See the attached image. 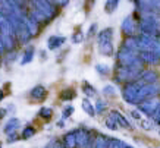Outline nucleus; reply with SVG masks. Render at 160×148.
Returning a JSON list of instances; mask_svg holds the SVG:
<instances>
[{
  "mask_svg": "<svg viewBox=\"0 0 160 148\" xmlns=\"http://www.w3.org/2000/svg\"><path fill=\"white\" fill-rule=\"evenodd\" d=\"M160 107V98L157 96L156 97H150V98H146V100H142L138 104V110L142 111V113H146L148 116H153L156 113V110Z\"/></svg>",
  "mask_w": 160,
  "mask_h": 148,
  "instance_id": "obj_1",
  "label": "nucleus"
},
{
  "mask_svg": "<svg viewBox=\"0 0 160 148\" xmlns=\"http://www.w3.org/2000/svg\"><path fill=\"white\" fill-rule=\"evenodd\" d=\"M75 135H77V147L78 148H91V144H92L91 135L88 134L85 129L77 131Z\"/></svg>",
  "mask_w": 160,
  "mask_h": 148,
  "instance_id": "obj_2",
  "label": "nucleus"
},
{
  "mask_svg": "<svg viewBox=\"0 0 160 148\" xmlns=\"http://www.w3.org/2000/svg\"><path fill=\"white\" fill-rule=\"evenodd\" d=\"M140 57L142 62L148 65H157L160 62V56L154 52H140Z\"/></svg>",
  "mask_w": 160,
  "mask_h": 148,
  "instance_id": "obj_3",
  "label": "nucleus"
},
{
  "mask_svg": "<svg viewBox=\"0 0 160 148\" xmlns=\"http://www.w3.org/2000/svg\"><path fill=\"white\" fill-rule=\"evenodd\" d=\"M110 116L113 117V119L116 120V123L121 126V128H125V129H131L132 126H131V123L126 120V117L123 115H121L119 111H116V110H112L110 111Z\"/></svg>",
  "mask_w": 160,
  "mask_h": 148,
  "instance_id": "obj_4",
  "label": "nucleus"
},
{
  "mask_svg": "<svg viewBox=\"0 0 160 148\" xmlns=\"http://www.w3.org/2000/svg\"><path fill=\"white\" fill-rule=\"evenodd\" d=\"M137 81L142 82V84H156V81H157V73L153 71H144Z\"/></svg>",
  "mask_w": 160,
  "mask_h": 148,
  "instance_id": "obj_5",
  "label": "nucleus"
},
{
  "mask_svg": "<svg viewBox=\"0 0 160 148\" xmlns=\"http://www.w3.org/2000/svg\"><path fill=\"white\" fill-rule=\"evenodd\" d=\"M31 97L34 98V100L37 101H43L44 98H46V96H47V91H46V88H44L43 85H37L34 86L32 90H31Z\"/></svg>",
  "mask_w": 160,
  "mask_h": 148,
  "instance_id": "obj_6",
  "label": "nucleus"
},
{
  "mask_svg": "<svg viewBox=\"0 0 160 148\" xmlns=\"http://www.w3.org/2000/svg\"><path fill=\"white\" fill-rule=\"evenodd\" d=\"M122 31L125 34H128V37H131L135 34V22L132 18H126L123 22H122Z\"/></svg>",
  "mask_w": 160,
  "mask_h": 148,
  "instance_id": "obj_7",
  "label": "nucleus"
},
{
  "mask_svg": "<svg viewBox=\"0 0 160 148\" xmlns=\"http://www.w3.org/2000/svg\"><path fill=\"white\" fill-rule=\"evenodd\" d=\"M21 126V122L18 119H10L8 123L5 125V128H3V132H5L6 135L9 134H13V132H16L18 131V128Z\"/></svg>",
  "mask_w": 160,
  "mask_h": 148,
  "instance_id": "obj_8",
  "label": "nucleus"
},
{
  "mask_svg": "<svg viewBox=\"0 0 160 148\" xmlns=\"http://www.w3.org/2000/svg\"><path fill=\"white\" fill-rule=\"evenodd\" d=\"M63 145L66 148H78L77 147V135L75 132H69L63 136Z\"/></svg>",
  "mask_w": 160,
  "mask_h": 148,
  "instance_id": "obj_9",
  "label": "nucleus"
},
{
  "mask_svg": "<svg viewBox=\"0 0 160 148\" xmlns=\"http://www.w3.org/2000/svg\"><path fill=\"white\" fill-rule=\"evenodd\" d=\"M113 40V29L106 28L98 34V43H110Z\"/></svg>",
  "mask_w": 160,
  "mask_h": 148,
  "instance_id": "obj_10",
  "label": "nucleus"
},
{
  "mask_svg": "<svg viewBox=\"0 0 160 148\" xmlns=\"http://www.w3.org/2000/svg\"><path fill=\"white\" fill-rule=\"evenodd\" d=\"M65 37H56V35H53V37H50L49 38V48L50 50H56V48H59L60 46H62L63 43H65Z\"/></svg>",
  "mask_w": 160,
  "mask_h": 148,
  "instance_id": "obj_11",
  "label": "nucleus"
},
{
  "mask_svg": "<svg viewBox=\"0 0 160 148\" xmlns=\"http://www.w3.org/2000/svg\"><path fill=\"white\" fill-rule=\"evenodd\" d=\"M35 3H40L37 5L38 9H41L43 13H49V15H53V7L49 5V2L47 0H35Z\"/></svg>",
  "mask_w": 160,
  "mask_h": 148,
  "instance_id": "obj_12",
  "label": "nucleus"
},
{
  "mask_svg": "<svg viewBox=\"0 0 160 148\" xmlns=\"http://www.w3.org/2000/svg\"><path fill=\"white\" fill-rule=\"evenodd\" d=\"M59 97H60V100H63V101L73 100V98L77 97V92H75V90H72V88H66V90H63L62 92L59 94Z\"/></svg>",
  "mask_w": 160,
  "mask_h": 148,
  "instance_id": "obj_13",
  "label": "nucleus"
},
{
  "mask_svg": "<svg viewBox=\"0 0 160 148\" xmlns=\"http://www.w3.org/2000/svg\"><path fill=\"white\" fill-rule=\"evenodd\" d=\"M82 109L85 110V113H87L88 116H96V111H97V110H96V107L92 106V103L88 100V98H84L82 100Z\"/></svg>",
  "mask_w": 160,
  "mask_h": 148,
  "instance_id": "obj_14",
  "label": "nucleus"
},
{
  "mask_svg": "<svg viewBox=\"0 0 160 148\" xmlns=\"http://www.w3.org/2000/svg\"><path fill=\"white\" fill-rule=\"evenodd\" d=\"M128 144H125L121 139L115 138H107V148H125Z\"/></svg>",
  "mask_w": 160,
  "mask_h": 148,
  "instance_id": "obj_15",
  "label": "nucleus"
},
{
  "mask_svg": "<svg viewBox=\"0 0 160 148\" xmlns=\"http://www.w3.org/2000/svg\"><path fill=\"white\" fill-rule=\"evenodd\" d=\"M118 5H119V0H107L106 5H104V12L106 13H113L118 9Z\"/></svg>",
  "mask_w": 160,
  "mask_h": 148,
  "instance_id": "obj_16",
  "label": "nucleus"
},
{
  "mask_svg": "<svg viewBox=\"0 0 160 148\" xmlns=\"http://www.w3.org/2000/svg\"><path fill=\"white\" fill-rule=\"evenodd\" d=\"M32 57H34V48L29 47L28 50L24 53V57H22V60H21V65H27V63H29L31 60H32Z\"/></svg>",
  "mask_w": 160,
  "mask_h": 148,
  "instance_id": "obj_17",
  "label": "nucleus"
},
{
  "mask_svg": "<svg viewBox=\"0 0 160 148\" xmlns=\"http://www.w3.org/2000/svg\"><path fill=\"white\" fill-rule=\"evenodd\" d=\"M94 148H107V138L103 135H97V138L94 139Z\"/></svg>",
  "mask_w": 160,
  "mask_h": 148,
  "instance_id": "obj_18",
  "label": "nucleus"
},
{
  "mask_svg": "<svg viewBox=\"0 0 160 148\" xmlns=\"http://www.w3.org/2000/svg\"><path fill=\"white\" fill-rule=\"evenodd\" d=\"M82 91L85 92V96L87 97H96V94H97V91L94 90L91 85H88L87 82L84 84V86H82Z\"/></svg>",
  "mask_w": 160,
  "mask_h": 148,
  "instance_id": "obj_19",
  "label": "nucleus"
},
{
  "mask_svg": "<svg viewBox=\"0 0 160 148\" xmlns=\"http://www.w3.org/2000/svg\"><path fill=\"white\" fill-rule=\"evenodd\" d=\"M104 123H106V126H107L109 129H110V131H116V129L119 128V125L116 123V120L113 119V117H112L110 115H109V117L106 119V122H104Z\"/></svg>",
  "mask_w": 160,
  "mask_h": 148,
  "instance_id": "obj_20",
  "label": "nucleus"
},
{
  "mask_svg": "<svg viewBox=\"0 0 160 148\" xmlns=\"http://www.w3.org/2000/svg\"><path fill=\"white\" fill-rule=\"evenodd\" d=\"M34 134H35V129L32 128V126H27V128L22 131V135H21V138H24V139L31 138V136H32Z\"/></svg>",
  "mask_w": 160,
  "mask_h": 148,
  "instance_id": "obj_21",
  "label": "nucleus"
},
{
  "mask_svg": "<svg viewBox=\"0 0 160 148\" xmlns=\"http://www.w3.org/2000/svg\"><path fill=\"white\" fill-rule=\"evenodd\" d=\"M40 116H41L43 119H50V117L53 116V111H52V109H47V107H43V109L40 110Z\"/></svg>",
  "mask_w": 160,
  "mask_h": 148,
  "instance_id": "obj_22",
  "label": "nucleus"
},
{
  "mask_svg": "<svg viewBox=\"0 0 160 148\" xmlns=\"http://www.w3.org/2000/svg\"><path fill=\"white\" fill-rule=\"evenodd\" d=\"M140 125H141V128L146 129V131H151V129H153V123H151L148 119H141Z\"/></svg>",
  "mask_w": 160,
  "mask_h": 148,
  "instance_id": "obj_23",
  "label": "nucleus"
},
{
  "mask_svg": "<svg viewBox=\"0 0 160 148\" xmlns=\"http://www.w3.org/2000/svg\"><path fill=\"white\" fill-rule=\"evenodd\" d=\"M106 107H107L106 101H103V100H100V98H98V100H97V104H96V110H97L98 113H103V111L106 110Z\"/></svg>",
  "mask_w": 160,
  "mask_h": 148,
  "instance_id": "obj_24",
  "label": "nucleus"
},
{
  "mask_svg": "<svg viewBox=\"0 0 160 148\" xmlns=\"http://www.w3.org/2000/svg\"><path fill=\"white\" fill-rule=\"evenodd\" d=\"M82 40H84V35H82V32H81V31H77V32H75V34L72 35V41H73L75 44L81 43Z\"/></svg>",
  "mask_w": 160,
  "mask_h": 148,
  "instance_id": "obj_25",
  "label": "nucleus"
},
{
  "mask_svg": "<svg viewBox=\"0 0 160 148\" xmlns=\"http://www.w3.org/2000/svg\"><path fill=\"white\" fill-rule=\"evenodd\" d=\"M96 69H97L102 75H109V73H110V69H109V66H106V65H104V66H103V65H97Z\"/></svg>",
  "mask_w": 160,
  "mask_h": 148,
  "instance_id": "obj_26",
  "label": "nucleus"
},
{
  "mask_svg": "<svg viewBox=\"0 0 160 148\" xmlns=\"http://www.w3.org/2000/svg\"><path fill=\"white\" fill-rule=\"evenodd\" d=\"M72 113H73L72 106H68V107H65V109H63V117H69V116H72Z\"/></svg>",
  "mask_w": 160,
  "mask_h": 148,
  "instance_id": "obj_27",
  "label": "nucleus"
},
{
  "mask_svg": "<svg viewBox=\"0 0 160 148\" xmlns=\"http://www.w3.org/2000/svg\"><path fill=\"white\" fill-rule=\"evenodd\" d=\"M153 119H154L156 123H160V107L156 110V113L153 115Z\"/></svg>",
  "mask_w": 160,
  "mask_h": 148,
  "instance_id": "obj_28",
  "label": "nucleus"
},
{
  "mask_svg": "<svg viewBox=\"0 0 160 148\" xmlns=\"http://www.w3.org/2000/svg\"><path fill=\"white\" fill-rule=\"evenodd\" d=\"M103 92H104V94H113V92H115V90H113V86L107 85L106 88H104V90H103Z\"/></svg>",
  "mask_w": 160,
  "mask_h": 148,
  "instance_id": "obj_29",
  "label": "nucleus"
},
{
  "mask_svg": "<svg viewBox=\"0 0 160 148\" xmlns=\"http://www.w3.org/2000/svg\"><path fill=\"white\" fill-rule=\"evenodd\" d=\"M96 28H97V25H96V24H92L91 27H90V31H88V37H91L92 34L96 32Z\"/></svg>",
  "mask_w": 160,
  "mask_h": 148,
  "instance_id": "obj_30",
  "label": "nucleus"
},
{
  "mask_svg": "<svg viewBox=\"0 0 160 148\" xmlns=\"http://www.w3.org/2000/svg\"><path fill=\"white\" fill-rule=\"evenodd\" d=\"M131 115L134 116V117H135V119L141 120V113H138V111H137V110H132V111H131Z\"/></svg>",
  "mask_w": 160,
  "mask_h": 148,
  "instance_id": "obj_31",
  "label": "nucleus"
},
{
  "mask_svg": "<svg viewBox=\"0 0 160 148\" xmlns=\"http://www.w3.org/2000/svg\"><path fill=\"white\" fill-rule=\"evenodd\" d=\"M6 116V109H0V119H3Z\"/></svg>",
  "mask_w": 160,
  "mask_h": 148,
  "instance_id": "obj_32",
  "label": "nucleus"
},
{
  "mask_svg": "<svg viewBox=\"0 0 160 148\" xmlns=\"http://www.w3.org/2000/svg\"><path fill=\"white\" fill-rule=\"evenodd\" d=\"M53 148H66V147H65L63 144H60V142H56V144L53 145Z\"/></svg>",
  "mask_w": 160,
  "mask_h": 148,
  "instance_id": "obj_33",
  "label": "nucleus"
},
{
  "mask_svg": "<svg viewBox=\"0 0 160 148\" xmlns=\"http://www.w3.org/2000/svg\"><path fill=\"white\" fill-rule=\"evenodd\" d=\"M56 2H58V3H59V5H66V2H68V0H56Z\"/></svg>",
  "mask_w": 160,
  "mask_h": 148,
  "instance_id": "obj_34",
  "label": "nucleus"
},
{
  "mask_svg": "<svg viewBox=\"0 0 160 148\" xmlns=\"http://www.w3.org/2000/svg\"><path fill=\"white\" fill-rule=\"evenodd\" d=\"M3 97H5V94H3V91H0V101L3 100Z\"/></svg>",
  "mask_w": 160,
  "mask_h": 148,
  "instance_id": "obj_35",
  "label": "nucleus"
},
{
  "mask_svg": "<svg viewBox=\"0 0 160 148\" xmlns=\"http://www.w3.org/2000/svg\"><path fill=\"white\" fill-rule=\"evenodd\" d=\"M125 148H132V147H129V145H126V147Z\"/></svg>",
  "mask_w": 160,
  "mask_h": 148,
  "instance_id": "obj_36",
  "label": "nucleus"
}]
</instances>
